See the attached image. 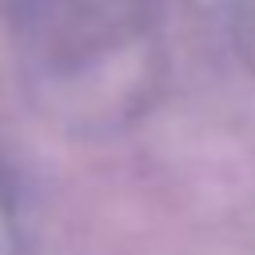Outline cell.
Returning a JSON list of instances; mask_svg holds the SVG:
<instances>
[{
  "label": "cell",
  "mask_w": 255,
  "mask_h": 255,
  "mask_svg": "<svg viewBox=\"0 0 255 255\" xmlns=\"http://www.w3.org/2000/svg\"><path fill=\"white\" fill-rule=\"evenodd\" d=\"M0 255H8V207L0 203Z\"/></svg>",
  "instance_id": "1"
}]
</instances>
